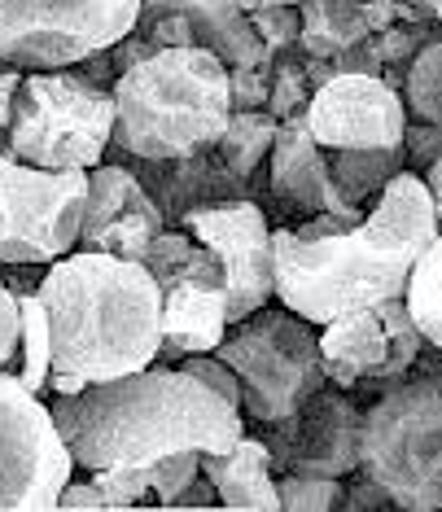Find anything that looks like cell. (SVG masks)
I'll return each instance as SVG.
<instances>
[{
  "instance_id": "cell-22",
  "label": "cell",
  "mask_w": 442,
  "mask_h": 512,
  "mask_svg": "<svg viewBox=\"0 0 442 512\" xmlns=\"http://www.w3.org/2000/svg\"><path fill=\"white\" fill-rule=\"evenodd\" d=\"M18 311H22V346H18L14 377L31 394H44L49 390V372H53V337H49V311H44L40 289L18 294Z\"/></svg>"
},
{
  "instance_id": "cell-17",
  "label": "cell",
  "mask_w": 442,
  "mask_h": 512,
  "mask_svg": "<svg viewBox=\"0 0 442 512\" xmlns=\"http://www.w3.org/2000/svg\"><path fill=\"white\" fill-rule=\"evenodd\" d=\"M267 193L272 202H281L289 215H333V219H364L368 211L355 206L351 197L337 189L333 171H329V154L316 145L307 127V110L294 114V119H281L276 127V145H272V158H267Z\"/></svg>"
},
{
  "instance_id": "cell-10",
  "label": "cell",
  "mask_w": 442,
  "mask_h": 512,
  "mask_svg": "<svg viewBox=\"0 0 442 512\" xmlns=\"http://www.w3.org/2000/svg\"><path fill=\"white\" fill-rule=\"evenodd\" d=\"M88 171H44L0 149V263H53L79 246Z\"/></svg>"
},
{
  "instance_id": "cell-28",
  "label": "cell",
  "mask_w": 442,
  "mask_h": 512,
  "mask_svg": "<svg viewBox=\"0 0 442 512\" xmlns=\"http://www.w3.org/2000/svg\"><path fill=\"white\" fill-rule=\"evenodd\" d=\"M145 469H149V504L171 508L176 495L202 473V451H171V456L145 464Z\"/></svg>"
},
{
  "instance_id": "cell-30",
  "label": "cell",
  "mask_w": 442,
  "mask_h": 512,
  "mask_svg": "<svg viewBox=\"0 0 442 512\" xmlns=\"http://www.w3.org/2000/svg\"><path fill=\"white\" fill-rule=\"evenodd\" d=\"M272 62H276V57H272ZM272 62H263V66H228L232 110H263L267 106V88H272Z\"/></svg>"
},
{
  "instance_id": "cell-33",
  "label": "cell",
  "mask_w": 442,
  "mask_h": 512,
  "mask_svg": "<svg viewBox=\"0 0 442 512\" xmlns=\"http://www.w3.org/2000/svg\"><path fill=\"white\" fill-rule=\"evenodd\" d=\"M18 346H22V311L18 294L0 281V372H14L18 364Z\"/></svg>"
},
{
  "instance_id": "cell-20",
  "label": "cell",
  "mask_w": 442,
  "mask_h": 512,
  "mask_svg": "<svg viewBox=\"0 0 442 512\" xmlns=\"http://www.w3.org/2000/svg\"><path fill=\"white\" fill-rule=\"evenodd\" d=\"M302 31H298V53L307 57H342L355 44L368 40V22L359 0H302Z\"/></svg>"
},
{
  "instance_id": "cell-37",
  "label": "cell",
  "mask_w": 442,
  "mask_h": 512,
  "mask_svg": "<svg viewBox=\"0 0 442 512\" xmlns=\"http://www.w3.org/2000/svg\"><path fill=\"white\" fill-rule=\"evenodd\" d=\"M425 184H429V193H434V206H438V224H442V154L438 162L425 171Z\"/></svg>"
},
{
  "instance_id": "cell-27",
  "label": "cell",
  "mask_w": 442,
  "mask_h": 512,
  "mask_svg": "<svg viewBox=\"0 0 442 512\" xmlns=\"http://www.w3.org/2000/svg\"><path fill=\"white\" fill-rule=\"evenodd\" d=\"M434 36H442V27H434V18H412V22H394L390 31H377V36H368L372 40V49H377V62L386 66H403V75H407V66H412V57L425 49Z\"/></svg>"
},
{
  "instance_id": "cell-32",
  "label": "cell",
  "mask_w": 442,
  "mask_h": 512,
  "mask_svg": "<svg viewBox=\"0 0 442 512\" xmlns=\"http://www.w3.org/2000/svg\"><path fill=\"white\" fill-rule=\"evenodd\" d=\"M403 154H407V171H416V176H425V171L438 162V154H442V127H434V123H421V119H407V132H403Z\"/></svg>"
},
{
  "instance_id": "cell-24",
  "label": "cell",
  "mask_w": 442,
  "mask_h": 512,
  "mask_svg": "<svg viewBox=\"0 0 442 512\" xmlns=\"http://www.w3.org/2000/svg\"><path fill=\"white\" fill-rule=\"evenodd\" d=\"M403 106L412 119L442 127V36H434L412 57L403 75Z\"/></svg>"
},
{
  "instance_id": "cell-21",
  "label": "cell",
  "mask_w": 442,
  "mask_h": 512,
  "mask_svg": "<svg viewBox=\"0 0 442 512\" xmlns=\"http://www.w3.org/2000/svg\"><path fill=\"white\" fill-rule=\"evenodd\" d=\"M276 127L281 119H272L267 110H232V119L219 136V158L232 167V176H241L259 193V176L267 171V158H272V145H276Z\"/></svg>"
},
{
  "instance_id": "cell-4",
  "label": "cell",
  "mask_w": 442,
  "mask_h": 512,
  "mask_svg": "<svg viewBox=\"0 0 442 512\" xmlns=\"http://www.w3.org/2000/svg\"><path fill=\"white\" fill-rule=\"evenodd\" d=\"M114 92V145L136 158H189L215 149L232 119L228 66L211 49H158L127 66Z\"/></svg>"
},
{
  "instance_id": "cell-6",
  "label": "cell",
  "mask_w": 442,
  "mask_h": 512,
  "mask_svg": "<svg viewBox=\"0 0 442 512\" xmlns=\"http://www.w3.org/2000/svg\"><path fill=\"white\" fill-rule=\"evenodd\" d=\"M114 141V92L75 66L22 71L5 149L44 171H88Z\"/></svg>"
},
{
  "instance_id": "cell-25",
  "label": "cell",
  "mask_w": 442,
  "mask_h": 512,
  "mask_svg": "<svg viewBox=\"0 0 442 512\" xmlns=\"http://www.w3.org/2000/svg\"><path fill=\"white\" fill-rule=\"evenodd\" d=\"M342 477L311 473V469H285L276 473V495L285 512H329L342 508Z\"/></svg>"
},
{
  "instance_id": "cell-3",
  "label": "cell",
  "mask_w": 442,
  "mask_h": 512,
  "mask_svg": "<svg viewBox=\"0 0 442 512\" xmlns=\"http://www.w3.org/2000/svg\"><path fill=\"white\" fill-rule=\"evenodd\" d=\"M40 298L49 311L57 372L92 386L158 364L162 289L141 259L75 246L44 263Z\"/></svg>"
},
{
  "instance_id": "cell-14",
  "label": "cell",
  "mask_w": 442,
  "mask_h": 512,
  "mask_svg": "<svg viewBox=\"0 0 442 512\" xmlns=\"http://www.w3.org/2000/svg\"><path fill=\"white\" fill-rule=\"evenodd\" d=\"M267 451H272V469H311L329 477L359 473V442H364V403L355 390H342L333 381L311 394L285 421L263 425Z\"/></svg>"
},
{
  "instance_id": "cell-8",
  "label": "cell",
  "mask_w": 442,
  "mask_h": 512,
  "mask_svg": "<svg viewBox=\"0 0 442 512\" xmlns=\"http://www.w3.org/2000/svg\"><path fill=\"white\" fill-rule=\"evenodd\" d=\"M141 18V0H0V66L62 71L114 49Z\"/></svg>"
},
{
  "instance_id": "cell-18",
  "label": "cell",
  "mask_w": 442,
  "mask_h": 512,
  "mask_svg": "<svg viewBox=\"0 0 442 512\" xmlns=\"http://www.w3.org/2000/svg\"><path fill=\"white\" fill-rule=\"evenodd\" d=\"M106 162H123L136 180L149 189V197L158 202L167 228H180V219L197 211V206H219V202H241V197H254L259 193L250 189L241 176H232V167L219 158V149H197L189 158H136V154H123V149H106Z\"/></svg>"
},
{
  "instance_id": "cell-23",
  "label": "cell",
  "mask_w": 442,
  "mask_h": 512,
  "mask_svg": "<svg viewBox=\"0 0 442 512\" xmlns=\"http://www.w3.org/2000/svg\"><path fill=\"white\" fill-rule=\"evenodd\" d=\"M403 298H407V311H412L421 337L442 351V228H438V237L421 250Z\"/></svg>"
},
{
  "instance_id": "cell-15",
  "label": "cell",
  "mask_w": 442,
  "mask_h": 512,
  "mask_svg": "<svg viewBox=\"0 0 442 512\" xmlns=\"http://www.w3.org/2000/svg\"><path fill=\"white\" fill-rule=\"evenodd\" d=\"M407 119L403 92L381 75H337L307 101V127L320 149H399Z\"/></svg>"
},
{
  "instance_id": "cell-16",
  "label": "cell",
  "mask_w": 442,
  "mask_h": 512,
  "mask_svg": "<svg viewBox=\"0 0 442 512\" xmlns=\"http://www.w3.org/2000/svg\"><path fill=\"white\" fill-rule=\"evenodd\" d=\"M136 31L154 49H211L224 66H263L272 53L254 36L250 14L237 0H141Z\"/></svg>"
},
{
  "instance_id": "cell-13",
  "label": "cell",
  "mask_w": 442,
  "mask_h": 512,
  "mask_svg": "<svg viewBox=\"0 0 442 512\" xmlns=\"http://www.w3.org/2000/svg\"><path fill=\"white\" fill-rule=\"evenodd\" d=\"M180 228L219 259L228 281V324L254 316L276 298V250L272 224L254 197L219 206H197L180 219Z\"/></svg>"
},
{
  "instance_id": "cell-29",
  "label": "cell",
  "mask_w": 442,
  "mask_h": 512,
  "mask_svg": "<svg viewBox=\"0 0 442 512\" xmlns=\"http://www.w3.org/2000/svg\"><path fill=\"white\" fill-rule=\"evenodd\" d=\"M250 27H254V36L263 40V49L276 57V53L298 49L302 14L294 5H259V9H250Z\"/></svg>"
},
{
  "instance_id": "cell-9",
  "label": "cell",
  "mask_w": 442,
  "mask_h": 512,
  "mask_svg": "<svg viewBox=\"0 0 442 512\" xmlns=\"http://www.w3.org/2000/svg\"><path fill=\"white\" fill-rule=\"evenodd\" d=\"M141 263L162 289L158 364L215 351L228 333V281L215 254L184 228H162Z\"/></svg>"
},
{
  "instance_id": "cell-1",
  "label": "cell",
  "mask_w": 442,
  "mask_h": 512,
  "mask_svg": "<svg viewBox=\"0 0 442 512\" xmlns=\"http://www.w3.org/2000/svg\"><path fill=\"white\" fill-rule=\"evenodd\" d=\"M438 228L434 193L416 171H399L355 224L311 215L298 228H272L276 302L311 324H329L355 307L403 298Z\"/></svg>"
},
{
  "instance_id": "cell-31",
  "label": "cell",
  "mask_w": 442,
  "mask_h": 512,
  "mask_svg": "<svg viewBox=\"0 0 442 512\" xmlns=\"http://www.w3.org/2000/svg\"><path fill=\"white\" fill-rule=\"evenodd\" d=\"M180 368L193 372L197 381H206V386H211L215 394H224L232 407H241V381H237V372H232L215 351H206V355H184Z\"/></svg>"
},
{
  "instance_id": "cell-39",
  "label": "cell",
  "mask_w": 442,
  "mask_h": 512,
  "mask_svg": "<svg viewBox=\"0 0 442 512\" xmlns=\"http://www.w3.org/2000/svg\"><path fill=\"white\" fill-rule=\"evenodd\" d=\"M425 5H429V14H434V22L442 27V0H425Z\"/></svg>"
},
{
  "instance_id": "cell-19",
  "label": "cell",
  "mask_w": 442,
  "mask_h": 512,
  "mask_svg": "<svg viewBox=\"0 0 442 512\" xmlns=\"http://www.w3.org/2000/svg\"><path fill=\"white\" fill-rule=\"evenodd\" d=\"M202 473L215 482L219 508H232V512H272V508H281L272 451H267V442L259 434H241L228 451H206Z\"/></svg>"
},
{
  "instance_id": "cell-26",
  "label": "cell",
  "mask_w": 442,
  "mask_h": 512,
  "mask_svg": "<svg viewBox=\"0 0 442 512\" xmlns=\"http://www.w3.org/2000/svg\"><path fill=\"white\" fill-rule=\"evenodd\" d=\"M311 79H307V66H302V53L289 49V53H276L272 62V88H267V114L272 119H294V114L307 110L311 101Z\"/></svg>"
},
{
  "instance_id": "cell-2",
  "label": "cell",
  "mask_w": 442,
  "mask_h": 512,
  "mask_svg": "<svg viewBox=\"0 0 442 512\" xmlns=\"http://www.w3.org/2000/svg\"><path fill=\"white\" fill-rule=\"evenodd\" d=\"M53 425L84 473L110 464H154L171 451H228L246 416L180 364H149L79 394H53Z\"/></svg>"
},
{
  "instance_id": "cell-38",
  "label": "cell",
  "mask_w": 442,
  "mask_h": 512,
  "mask_svg": "<svg viewBox=\"0 0 442 512\" xmlns=\"http://www.w3.org/2000/svg\"><path fill=\"white\" fill-rule=\"evenodd\" d=\"M403 5L412 9V14H421V18H434V14H429V5H425V0H403Z\"/></svg>"
},
{
  "instance_id": "cell-5",
  "label": "cell",
  "mask_w": 442,
  "mask_h": 512,
  "mask_svg": "<svg viewBox=\"0 0 442 512\" xmlns=\"http://www.w3.org/2000/svg\"><path fill=\"white\" fill-rule=\"evenodd\" d=\"M359 473H368L399 508H442V372L416 364L368 399Z\"/></svg>"
},
{
  "instance_id": "cell-12",
  "label": "cell",
  "mask_w": 442,
  "mask_h": 512,
  "mask_svg": "<svg viewBox=\"0 0 442 512\" xmlns=\"http://www.w3.org/2000/svg\"><path fill=\"white\" fill-rule=\"evenodd\" d=\"M425 351V337L416 329L407 298H386L377 307H355L346 316L320 324L324 377L342 390L377 399L399 377L416 368Z\"/></svg>"
},
{
  "instance_id": "cell-7",
  "label": "cell",
  "mask_w": 442,
  "mask_h": 512,
  "mask_svg": "<svg viewBox=\"0 0 442 512\" xmlns=\"http://www.w3.org/2000/svg\"><path fill=\"white\" fill-rule=\"evenodd\" d=\"M320 324L289 311L285 302H267L254 316L228 324L215 355L241 381V416L259 425L285 421L316 394L324 381Z\"/></svg>"
},
{
  "instance_id": "cell-11",
  "label": "cell",
  "mask_w": 442,
  "mask_h": 512,
  "mask_svg": "<svg viewBox=\"0 0 442 512\" xmlns=\"http://www.w3.org/2000/svg\"><path fill=\"white\" fill-rule=\"evenodd\" d=\"M75 460L53 425L49 403L14 372H0V512H44L71 482Z\"/></svg>"
},
{
  "instance_id": "cell-34",
  "label": "cell",
  "mask_w": 442,
  "mask_h": 512,
  "mask_svg": "<svg viewBox=\"0 0 442 512\" xmlns=\"http://www.w3.org/2000/svg\"><path fill=\"white\" fill-rule=\"evenodd\" d=\"M359 9H364L368 36H377V31H390L394 22H412V18H421V14H412V9H407L403 0H359Z\"/></svg>"
},
{
  "instance_id": "cell-36",
  "label": "cell",
  "mask_w": 442,
  "mask_h": 512,
  "mask_svg": "<svg viewBox=\"0 0 442 512\" xmlns=\"http://www.w3.org/2000/svg\"><path fill=\"white\" fill-rule=\"evenodd\" d=\"M18 84H22V71L5 66V71H0V149H5V136H9V110H14Z\"/></svg>"
},
{
  "instance_id": "cell-35",
  "label": "cell",
  "mask_w": 442,
  "mask_h": 512,
  "mask_svg": "<svg viewBox=\"0 0 442 512\" xmlns=\"http://www.w3.org/2000/svg\"><path fill=\"white\" fill-rule=\"evenodd\" d=\"M57 508H110V499L106 491H101L97 482H66L62 486V495H57Z\"/></svg>"
},
{
  "instance_id": "cell-41",
  "label": "cell",
  "mask_w": 442,
  "mask_h": 512,
  "mask_svg": "<svg viewBox=\"0 0 442 512\" xmlns=\"http://www.w3.org/2000/svg\"><path fill=\"white\" fill-rule=\"evenodd\" d=\"M237 5H241V9H246V14H250V9H259V0H237Z\"/></svg>"
},
{
  "instance_id": "cell-40",
  "label": "cell",
  "mask_w": 442,
  "mask_h": 512,
  "mask_svg": "<svg viewBox=\"0 0 442 512\" xmlns=\"http://www.w3.org/2000/svg\"><path fill=\"white\" fill-rule=\"evenodd\" d=\"M259 5H294V9H298L302 0H259Z\"/></svg>"
}]
</instances>
